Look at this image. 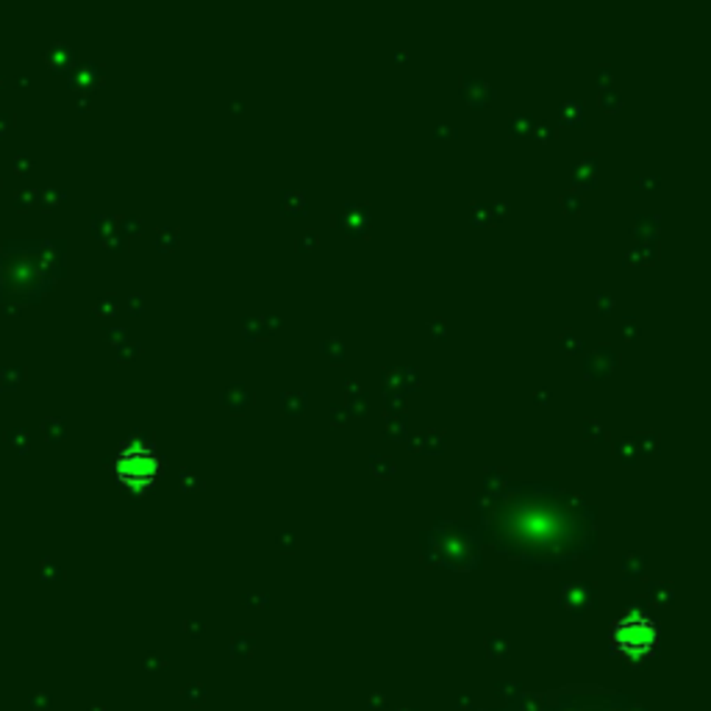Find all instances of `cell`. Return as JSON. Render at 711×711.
I'll use <instances>...</instances> for the list:
<instances>
[{
	"label": "cell",
	"instance_id": "cell-4",
	"mask_svg": "<svg viewBox=\"0 0 711 711\" xmlns=\"http://www.w3.org/2000/svg\"><path fill=\"white\" fill-rule=\"evenodd\" d=\"M117 473H120V478L126 481V484L148 486L150 481L159 475V458H156L148 447L134 445L120 453V458H117Z\"/></svg>",
	"mask_w": 711,
	"mask_h": 711
},
{
	"label": "cell",
	"instance_id": "cell-3",
	"mask_svg": "<svg viewBox=\"0 0 711 711\" xmlns=\"http://www.w3.org/2000/svg\"><path fill=\"white\" fill-rule=\"evenodd\" d=\"M614 642L623 653H629L631 659H640L645 653H651V648L656 645V625L651 623L642 614H631V618L620 620L618 629H614Z\"/></svg>",
	"mask_w": 711,
	"mask_h": 711
},
{
	"label": "cell",
	"instance_id": "cell-2",
	"mask_svg": "<svg viewBox=\"0 0 711 711\" xmlns=\"http://www.w3.org/2000/svg\"><path fill=\"white\" fill-rule=\"evenodd\" d=\"M542 711H642L634 701L598 692H559L556 701H547Z\"/></svg>",
	"mask_w": 711,
	"mask_h": 711
},
{
	"label": "cell",
	"instance_id": "cell-1",
	"mask_svg": "<svg viewBox=\"0 0 711 711\" xmlns=\"http://www.w3.org/2000/svg\"><path fill=\"white\" fill-rule=\"evenodd\" d=\"M512 531L517 540L529 542V545L547 547L559 545L567 536V523L559 514H553V508L525 506L520 508V517L517 523H512Z\"/></svg>",
	"mask_w": 711,
	"mask_h": 711
}]
</instances>
